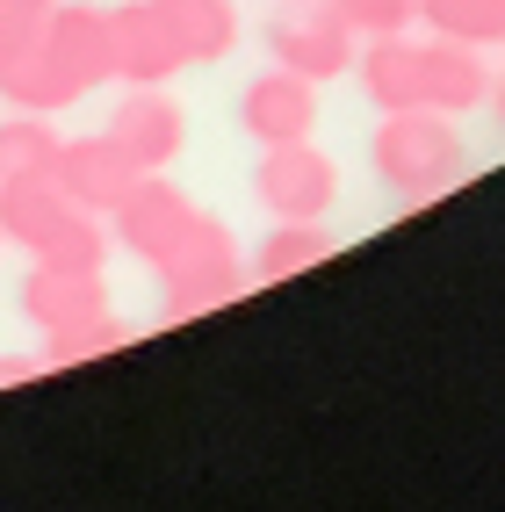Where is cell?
Masks as SVG:
<instances>
[{
  "mask_svg": "<svg viewBox=\"0 0 505 512\" xmlns=\"http://www.w3.org/2000/svg\"><path fill=\"white\" fill-rule=\"evenodd\" d=\"M0 238L44 267H109V224L80 210L51 174L0 181Z\"/></svg>",
  "mask_w": 505,
  "mask_h": 512,
  "instance_id": "6da1fadb",
  "label": "cell"
},
{
  "mask_svg": "<svg viewBox=\"0 0 505 512\" xmlns=\"http://www.w3.org/2000/svg\"><path fill=\"white\" fill-rule=\"evenodd\" d=\"M368 166H376V181L397 202H433V195H448L469 174V145H462L455 116L397 109V116L376 123V138H368Z\"/></svg>",
  "mask_w": 505,
  "mask_h": 512,
  "instance_id": "7a4b0ae2",
  "label": "cell"
},
{
  "mask_svg": "<svg viewBox=\"0 0 505 512\" xmlns=\"http://www.w3.org/2000/svg\"><path fill=\"white\" fill-rule=\"evenodd\" d=\"M152 275H159L166 318H202V311H217V303H231L246 289V260H239V238L210 210H195V224L174 238V253H166Z\"/></svg>",
  "mask_w": 505,
  "mask_h": 512,
  "instance_id": "3957f363",
  "label": "cell"
},
{
  "mask_svg": "<svg viewBox=\"0 0 505 512\" xmlns=\"http://www.w3.org/2000/svg\"><path fill=\"white\" fill-rule=\"evenodd\" d=\"M253 195L275 224H318L332 202H340V166H332L311 138L296 145H260V166H253Z\"/></svg>",
  "mask_w": 505,
  "mask_h": 512,
  "instance_id": "277c9868",
  "label": "cell"
},
{
  "mask_svg": "<svg viewBox=\"0 0 505 512\" xmlns=\"http://www.w3.org/2000/svg\"><path fill=\"white\" fill-rule=\"evenodd\" d=\"M267 58L303 73V80H340L354 65V29L332 0H289V8L267 22Z\"/></svg>",
  "mask_w": 505,
  "mask_h": 512,
  "instance_id": "5b68a950",
  "label": "cell"
},
{
  "mask_svg": "<svg viewBox=\"0 0 505 512\" xmlns=\"http://www.w3.org/2000/svg\"><path fill=\"white\" fill-rule=\"evenodd\" d=\"M101 224H109V246H123L130 260L159 267L166 253H174V238L195 224V202H188V188H174L166 174H138Z\"/></svg>",
  "mask_w": 505,
  "mask_h": 512,
  "instance_id": "8992f818",
  "label": "cell"
},
{
  "mask_svg": "<svg viewBox=\"0 0 505 512\" xmlns=\"http://www.w3.org/2000/svg\"><path fill=\"white\" fill-rule=\"evenodd\" d=\"M181 44L174 29H166V15L152 8V0H123V8H109V73L123 87H166L181 73Z\"/></svg>",
  "mask_w": 505,
  "mask_h": 512,
  "instance_id": "52a82bcc",
  "label": "cell"
},
{
  "mask_svg": "<svg viewBox=\"0 0 505 512\" xmlns=\"http://www.w3.org/2000/svg\"><path fill=\"white\" fill-rule=\"evenodd\" d=\"M239 130L253 145H296L318 130V80L289 73V65H267L260 80H246L239 94Z\"/></svg>",
  "mask_w": 505,
  "mask_h": 512,
  "instance_id": "ba28073f",
  "label": "cell"
},
{
  "mask_svg": "<svg viewBox=\"0 0 505 512\" xmlns=\"http://www.w3.org/2000/svg\"><path fill=\"white\" fill-rule=\"evenodd\" d=\"M109 138L145 166V174H166L188 145V109L166 87H123L116 116H109Z\"/></svg>",
  "mask_w": 505,
  "mask_h": 512,
  "instance_id": "9c48e42d",
  "label": "cell"
},
{
  "mask_svg": "<svg viewBox=\"0 0 505 512\" xmlns=\"http://www.w3.org/2000/svg\"><path fill=\"white\" fill-rule=\"evenodd\" d=\"M138 174H145V166L130 159L109 130H94V138H65V145H58V166H51V181L73 195L80 210H94V217H109Z\"/></svg>",
  "mask_w": 505,
  "mask_h": 512,
  "instance_id": "30bf717a",
  "label": "cell"
},
{
  "mask_svg": "<svg viewBox=\"0 0 505 512\" xmlns=\"http://www.w3.org/2000/svg\"><path fill=\"white\" fill-rule=\"evenodd\" d=\"M15 303H22V318L51 339V332H73V325L101 318V311H109V289H101V267H44L37 260L22 275Z\"/></svg>",
  "mask_w": 505,
  "mask_h": 512,
  "instance_id": "8fae6325",
  "label": "cell"
},
{
  "mask_svg": "<svg viewBox=\"0 0 505 512\" xmlns=\"http://www.w3.org/2000/svg\"><path fill=\"white\" fill-rule=\"evenodd\" d=\"M491 101V65L477 44H455V37H419V109H441V116H469Z\"/></svg>",
  "mask_w": 505,
  "mask_h": 512,
  "instance_id": "7c38bea8",
  "label": "cell"
},
{
  "mask_svg": "<svg viewBox=\"0 0 505 512\" xmlns=\"http://www.w3.org/2000/svg\"><path fill=\"white\" fill-rule=\"evenodd\" d=\"M80 94H87V87L65 73V58L44 44V29L0 51V101H8V109H37V116H51V109H73Z\"/></svg>",
  "mask_w": 505,
  "mask_h": 512,
  "instance_id": "4fadbf2b",
  "label": "cell"
},
{
  "mask_svg": "<svg viewBox=\"0 0 505 512\" xmlns=\"http://www.w3.org/2000/svg\"><path fill=\"white\" fill-rule=\"evenodd\" d=\"M44 44L65 58V73H73L87 94L109 87V8H94V0H58L51 22H44Z\"/></svg>",
  "mask_w": 505,
  "mask_h": 512,
  "instance_id": "5bb4252c",
  "label": "cell"
},
{
  "mask_svg": "<svg viewBox=\"0 0 505 512\" xmlns=\"http://www.w3.org/2000/svg\"><path fill=\"white\" fill-rule=\"evenodd\" d=\"M152 8L166 15L188 65H217V58L239 51V8L231 0H152Z\"/></svg>",
  "mask_w": 505,
  "mask_h": 512,
  "instance_id": "9a60e30c",
  "label": "cell"
},
{
  "mask_svg": "<svg viewBox=\"0 0 505 512\" xmlns=\"http://www.w3.org/2000/svg\"><path fill=\"white\" fill-rule=\"evenodd\" d=\"M332 253H340V246H332L325 217H318V224H275V231L253 246V267H246V275H253V282H296V275H311V267H325Z\"/></svg>",
  "mask_w": 505,
  "mask_h": 512,
  "instance_id": "2e32d148",
  "label": "cell"
},
{
  "mask_svg": "<svg viewBox=\"0 0 505 512\" xmlns=\"http://www.w3.org/2000/svg\"><path fill=\"white\" fill-rule=\"evenodd\" d=\"M58 123L37 109H15L0 116V181H22V174H51L58 166Z\"/></svg>",
  "mask_w": 505,
  "mask_h": 512,
  "instance_id": "e0dca14e",
  "label": "cell"
},
{
  "mask_svg": "<svg viewBox=\"0 0 505 512\" xmlns=\"http://www.w3.org/2000/svg\"><path fill=\"white\" fill-rule=\"evenodd\" d=\"M419 22L433 29V37L505 51V0H419Z\"/></svg>",
  "mask_w": 505,
  "mask_h": 512,
  "instance_id": "ac0fdd59",
  "label": "cell"
},
{
  "mask_svg": "<svg viewBox=\"0 0 505 512\" xmlns=\"http://www.w3.org/2000/svg\"><path fill=\"white\" fill-rule=\"evenodd\" d=\"M130 332L116 311H101V318H87V325H73V332H51L44 339V368H73V361H94V354H116V347H130Z\"/></svg>",
  "mask_w": 505,
  "mask_h": 512,
  "instance_id": "d6986e66",
  "label": "cell"
},
{
  "mask_svg": "<svg viewBox=\"0 0 505 512\" xmlns=\"http://www.w3.org/2000/svg\"><path fill=\"white\" fill-rule=\"evenodd\" d=\"M332 8L347 15L354 37H397V29L419 22V0H332Z\"/></svg>",
  "mask_w": 505,
  "mask_h": 512,
  "instance_id": "ffe728a7",
  "label": "cell"
},
{
  "mask_svg": "<svg viewBox=\"0 0 505 512\" xmlns=\"http://www.w3.org/2000/svg\"><path fill=\"white\" fill-rule=\"evenodd\" d=\"M58 0H0V51L22 44V37H37V29L51 22Z\"/></svg>",
  "mask_w": 505,
  "mask_h": 512,
  "instance_id": "44dd1931",
  "label": "cell"
},
{
  "mask_svg": "<svg viewBox=\"0 0 505 512\" xmlns=\"http://www.w3.org/2000/svg\"><path fill=\"white\" fill-rule=\"evenodd\" d=\"M37 368H44V354L37 361H29V354H0V383H29Z\"/></svg>",
  "mask_w": 505,
  "mask_h": 512,
  "instance_id": "7402d4cb",
  "label": "cell"
},
{
  "mask_svg": "<svg viewBox=\"0 0 505 512\" xmlns=\"http://www.w3.org/2000/svg\"><path fill=\"white\" fill-rule=\"evenodd\" d=\"M491 101H498V123H505V73H491Z\"/></svg>",
  "mask_w": 505,
  "mask_h": 512,
  "instance_id": "603a6c76",
  "label": "cell"
}]
</instances>
